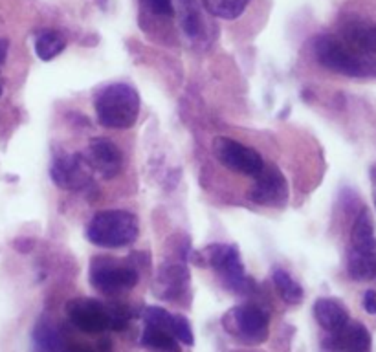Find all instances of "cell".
Instances as JSON below:
<instances>
[{
	"label": "cell",
	"mask_w": 376,
	"mask_h": 352,
	"mask_svg": "<svg viewBox=\"0 0 376 352\" xmlns=\"http://www.w3.org/2000/svg\"><path fill=\"white\" fill-rule=\"evenodd\" d=\"M314 55L321 66L336 74L358 79L376 77V59L373 55L358 52L332 35H321L314 41Z\"/></svg>",
	"instance_id": "obj_1"
},
{
	"label": "cell",
	"mask_w": 376,
	"mask_h": 352,
	"mask_svg": "<svg viewBox=\"0 0 376 352\" xmlns=\"http://www.w3.org/2000/svg\"><path fill=\"white\" fill-rule=\"evenodd\" d=\"M98 121L107 129H129L140 116V94L127 83H114L96 98Z\"/></svg>",
	"instance_id": "obj_2"
},
{
	"label": "cell",
	"mask_w": 376,
	"mask_h": 352,
	"mask_svg": "<svg viewBox=\"0 0 376 352\" xmlns=\"http://www.w3.org/2000/svg\"><path fill=\"white\" fill-rule=\"evenodd\" d=\"M140 224L134 213L125 210H107L96 213L87 228V239L100 248H123L136 241Z\"/></svg>",
	"instance_id": "obj_3"
},
{
	"label": "cell",
	"mask_w": 376,
	"mask_h": 352,
	"mask_svg": "<svg viewBox=\"0 0 376 352\" xmlns=\"http://www.w3.org/2000/svg\"><path fill=\"white\" fill-rule=\"evenodd\" d=\"M89 279L96 292L118 295L134 288L140 275L129 264H120L110 257H94L90 263Z\"/></svg>",
	"instance_id": "obj_4"
},
{
	"label": "cell",
	"mask_w": 376,
	"mask_h": 352,
	"mask_svg": "<svg viewBox=\"0 0 376 352\" xmlns=\"http://www.w3.org/2000/svg\"><path fill=\"white\" fill-rule=\"evenodd\" d=\"M211 268L219 274L220 281L230 292H248L250 288V277H246L244 266L240 261V253L237 246L231 244H213L208 246L204 252Z\"/></svg>",
	"instance_id": "obj_5"
},
{
	"label": "cell",
	"mask_w": 376,
	"mask_h": 352,
	"mask_svg": "<svg viewBox=\"0 0 376 352\" xmlns=\"http://www.w3.org/2000/svg\"><path fill=\"white\" fill-rule=\"evenodd\" d=\"M224 328L246 343L267 342L270 334V317L261 306L240 305L224 315Z\"/></svg>",
	"instance_id": "obj_6"
},
{
	"label": "cell",
	"mask_w": 376,
	"mask_h": 352,
	"mask_svg": "<svg viewBox=\"0 0 376 352\" xmlns=\"http://www.w3.org/2000/svg\"><path fill=\"white\" fill-rule=\"evenodd\" d=\"M213 154L226 169L244 174V176H257L265 169V160L256 149L246 147L231 138H215Z\"/></svg>",
	"instance_id": "obj_7"
},
{
	"label": "cell",
	"mask_w": 376,
	"mask_h": 352,
	"mask_svg": "<svg viewBox=\"0 0 376 352\" xmlns=\"http://www.w3.org/2000/svg\"><path fill=\"white\" fill-rule=\"evenodd\" d=\"M66 315L72 325L87 334H100L109 331V306L90 297H78L66 303Z\"/></svg>",
	"instance_id": "obj_8"
},
{
	"label": "cell",
	"mask_w": 376,
	"mask_h": 352,
	"mask_svg": "<svg viewBox=\"0 0 376 352\" xmlns=\"http://www.w3.org/2000/svg\"><path fill=\"white\" fill-rule=\"evenodd\" d=\"M94 169L81 154H70L53 160L52 180L59 187L69 191H83L92 185Z\"/></svg>",
	"instance_id": "obj_9"
},
{
	"label": "cell",
	"mask_w": 376,
	"mask_h": 352,
	"mask_svg": "<svg viewBox=\"0 0 376 352\" xmlns=\"http://www.w3.org/2000/svg\"><path fill=\"white\" fill-rule=\"evenodd\" d=\"M287 198V180L279 173V169L274 167V165L262 169L261 173L257 174L256 185L251 187V202H256L259 205H268V207H276V205L285 204Z\"/></svg>",
	"instance_id": "obj_10"
},
{
	"label": "cell",
	"mask_w": 376,
	"mask_h": 352,
	"mask_svg": "<svg viewBox=\"0 0 376 352\" xmlns=\"http://www.w3.org/2000/svg\"><path fill=\"white\" fill-rule=\"evenodd\" d=\"M89 162L96 173H100L103 178H114L121 171L123 156L114 142L107 138H92L89 145Z\"/></svg>",
	"instance_id": "obj_11"
},
{
	"label": "cell",
	"mask_w": 376,
	"mask_h": 352,
	"mask_svg": "<svg viewBox=\"0 0 376 352\" xmlns=\"http://www.w3.org/2000/svg\"><path fill=\"white\" fill-rule=\"evenodd\" d=\"M371 332L360 321H350L341 328L334 332L325 342V347L338 352H371Z\"/></svg>",
	"instance_id": "obj_12"
},
{
	"label": "cell",
	"mask_w": 376,
	"mask_h": 352,
	"mask_svg": "<svg viewBox=\"0 0 376 352\" xmlns=\"http://www.w3.org/2000/svg\"><path fill=\"white\" fill-rule=\"evenodd\" d=\"M189 284V270L182 264H168L160 268L154 281V292L165 301H174L183 295Z\"/></svg>",
	"instance_id": "obj_13"
},
{
	"label": "cell",
	"mask_w": 376,
	"mask_h": 352,
	"mask_svg": "<svg viewBox=\"0 0 376 352\" xmlns=\"http://www.w3.org/2000/svg\"><path fill=\"white\" fill-rule=\"evenodd\" d=\"M314 317L319 323V326L329 334L341 331L349 323V312L338 299L332 297H319L314 303Z\"/></svg>",
	"instance_id": "obj_14"
},
{
	"label": "cell",
	"mask_w": 376,
	"mask_h": 352,
	"mask_svg": "<svg viewBox=\"0 0 376 352\" xmlns=\"http://www.w3.org/2000/svg\"><path fill=\"white\" fill-rule=\"evenodd\" d=\"M345 42L366 55H376V24L355 19L343 26Z\"/></svg>",
	"instance_id": "obj_15"
},
{
	"label": "cell",
	"mask_w": 376,
	"mask_h": 352,
	"mask_svg": "<svg viewBox=\"0 0 376 352\" xmlns=\"http://www.w3.org/2000/svg\"><path fill=\"white\" fill-rule=\"evenodd\" d=\"M350 250L364 253H375L376 255V235H375V224H373V216L369 210H364L356 215V221L352 224V232H350Z\"/></svg>",
	"instance_id": "obj_16"
},
{
	"label": "cell",
	"mask_w": 376,
	"mask_h": 352,
	"mask_svg": "<svg viewBox=\"0 0 376 352\" xmlns=\"http://www.w3.org/2000/svg\"><path fill=\"white\" fill-rule=\"evenodd\" d=\"M141 345L154 352H182L180 342L165 328L147 325L141 334Z\"/></svg>",
	"instance_id": "obj_17"
},
{
	"label": "cell",
	"mask_w": 376,
	"mask_h": 352,
	"mask_svg": "<svg viewBox=\"0 0 376 352\" xmlns=\"http://www.w3.org/2000/svg\"><path fill=\"white\" fill-rule=\"evenodd\" d=\"M33 347L35 352H63V337L57 328L46 319H41L33 328Z\"/></svg>",
	"instance_id": "obj_18"
},
{
	"label": "cell",
	"mask_w": 376,
	"mask_h": 352,
	"mask_svg": "<svg viewBox=\"0 0 376 352\" xmlns=\"http://www.w3.org/2000/svg\"><path fill=\"white\" fill-rule=\"evenodd\" d=\"M347 272L355 281H373L376 279V255L350 250L347 257Z\"/></svg>",
	"instance_id": "obj_19"
},
{
	"label": "cell",
	"mask_w": 376,
	"mask_h": 352,
	"mask_svg": "<svg viewBox=\"0 0 376 352\" xmlns=\"http://www.w3.org/2000/svg\"><path fill=\"white\" fill-rule=\"evenodd\" d=\"M272 281L274 286L277 288L279 295H281V299L288 305H299L305 297V292L301 288V284L292 279V275L285 272L281 268H276L272 272Z\"/></svg>",
	"instance_id": "obj_20"
},
{
	"label": "cell",
	"mask_w": 376,
	"mask_h": 352,
	"mask_svg": "<svg viewBox=\"0 0 376 352\" xmlns=\"http://www.w3.org/2000/svg\"><path fill=\"white\" fill-rule=\"evenodd\" d=\"M250 0H202L206 10L217 19H224V21H233L242 11L246 10Z\"/></svg>",
	"instance_id": "obj_21"
},
{
	"label": "cell",
	"mask_w": 376,
	"mask_h": 352,
	"mask_svg": "<svg viewBox=\"0 0 376 352\" xmlns=\"http://www.w3.org/2000/svg\"><path fill=\"white\" fill-rule=\"evenodd\" d=\"M66 41L59 32H44L35 42V53L42 61H52L63 52Z\"/></svg>",
	"instance_id": "obj_22"
},
{
	"label": "cell",
	"mask_w": 376,
	"mask_h": 352,
	"mask_svg": "<svg viewBox=\"0 0 376 352\" xmlns=\"http://www.w3.org/2000/svg\"><path fill=\"white\" fill-rule=\"evenodd\" d=\"M169 332L172 336L177 337L178 342L183 343V345H193L195 343V334L193 328L189 325V321L183 317V315L171 314V321H169Z\"/></svg>",
	"instance_id": "obj_23"
},
{
	"label": "cell",
	"mask_w": 376,
	"mask_h": 352,
	"mask_svg": "<svg viewBox=\"0 0 376 352\" xmlns=\"http://www.w3.org/2000/svg\"><path fill=\"white\" fill-rule=\"evenodd\" d=\"M143 319L147 321V325L158 326V328H165L169 331V321H171V314L162 306H147L143 311Z\"/></svg>",
	"instance_id": "obj_24"
},
{
	"label": "cell",
	"mask_w": 376,
	"mask_h": 352,
	"mask_svg": "<svg viewBox=\"0 0 376 352\" xmlns=\"http://www.w3.org/2000/svg\"><path fill=\"white\" fill-rule=\"evenodd\" d=\"M109 317H110V328L112 331H123L129 325L131 319V311L125 305H112L109 306Z\"/></svg>",
	"instance_id": "obj_25"
},
{
	"label": "cell",
	"mask_w": 376,
	"mask_h": 352,
	"mask_svg": "<svg viewBox=\"0 0 376 352\" xmlns=\"http://www.w3.org/2000/svg\"><path fill=\"white\" fill-rule=\"evenodd\" d=\"M147 4L151 6V10L156 13V15L162 17H171L174 13V8H172L171 0H147Z\"/></svg>",
	"instance_id": "obj_26"
},
{
	"label": "cell",
	"mask_w": 376,
	"mask_h": 352,
	"mask_svg": "<svg viewBox=\"0 0 376 352\" xmlns=\"http://www.w3.org/2000/svg\"><path fill=\"white\" fill-rule=\"evenodd\" d=\"M364 308L367 314L376 315V292L375 290H367L364 294Z\"/></svg>",
	"instance_id": "obj_27"
},
{
	"label": "cell",
	"mask_w": 376,
	"mask_h": 352,
	"mask_svg": "<svg viewBox=\"0 0 376 352\" xmlns=\"http://www.w3.org/2000/svg\"><path fill=\"white\" fill-rule=\"evenodd\" d=\"M8 48H10V42L6 39H0V64L4 63L6 57H8Z\"/></svg>",
	"instance_id": "obj_28"
},
{
	"label": "cell",
	"mask_w": 376,
	"mask_h": 352,
	"mask_svg": "<svg viewBox=\"0 0 376 352\" xmlns=\"http://www.w3.org/2000/svg\"><path fill=\"white\" fill-rule=\"evenodd\" d=\"M371 180L373 185H375V205H376V167L371 169Z\"/></svg>",
	"instance_id": "obj_29"
},
{
	"label": "cell",
	"mask_w": 376,
	"mask_h": 352,
	"mask_svg": "<svg viewBox=\"0 0 376 352\" xmlns=\"http://www.w3.org/2000/svg\"><path fill=\"white\" fill-rule=\"evenodd\" d=\"M72 352H90L89 349H73Z\"/></svg>",
	"instance_id": "obj_30"
},
{
	"label": "cell",
	"mask_w": 376,
	"mask_h": 352,
	"mask_svg": "<svg viewBox=\"0 0 376 352\" xmlns=\"http://www.w3.org/2000/svg\"><path fill=\"white\" fill-rule=\"evenodd\" d=\"M0 95H2V86H0Z\"/></svg>",
	"instance_id": "obj_31"
}]
</instances>
